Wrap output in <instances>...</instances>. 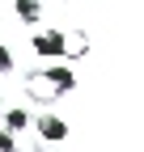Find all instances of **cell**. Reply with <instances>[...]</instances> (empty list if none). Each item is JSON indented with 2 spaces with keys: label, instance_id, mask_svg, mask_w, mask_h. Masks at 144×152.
<instances>
[{
  "label": "cell",
  "instance_id": "6da1fadb",
  "mask_svg": "<svg viewBox=\"0 0 144 152\" xmlns=\"http://www.w3.org/2000/svg\"><path fill=\"white\" fill-rule=\"evenodd\" d=\"M26 93H30L34 102H43V106H51L55 97H64V93L51 85V76H47V72H30V76H26Z\"/></svg>",
  "mask_w": 144,
  "mask_h": 152
},
{
  "label": "cell",
  "instance_id": "7a4b0ae2",
  "mask_svg": "<svg viewBox=\"0 0 144 152\" xmlns=\"http://www.w3.org/2000/svg\"><path fill=\"white\" fill-rule=\"evenodd\" d=\"M30 47L38 51V55H51V59H55V55H68V34H64V30L34 34V38H30Z\"/></svg>",
  "mask_w": 144,
  "mask_h": 152
},
{
  "label": "cell",
  "instance_id": "3957f363",
  "mask_svg": "<svg viewBox=\"0 0 144 152\" xmlns=\"http://www.w3.org/2000/svg\"><path fill=\"white\" fill-rule=\"evenodd\" d=\"M30 123L38 127V140H47V144H64L68 140V123L60 114H38V118H30Z\"/></svg>",
  "mask_w": 144,
  "mask_h": 152
},
{
  "label": "cell",
  "instance_id": "277c9868",
  "mask_svg": "<svg viewBox=\"0 0 144 152\" xmlns=\"http://www.w3.org/2000/svg\"><path fill=\"white\" fill-rule=\"evenodd\" d=\"M13 13H17V21L34 26V21L43 17V0H13Z\"/></svg>",
  "mask_w": 144,
  "mask_h": 152
},
{
  "label": "cell",
  "instance_id": "5b68a950",
  "mask_svg": "<svg viewBox=\"0 0 144 152\" xmlns=\"http://www.w3.org/2000/svg\"><path fill=\"white\" fill-rule=\"evenodd\" d=\"M47 76H51V85H55L60 93H72V89H76V76H72V68H47Z\"/></svg>",
  "mask_w": 144,
  "mask_h": 152
},
{
  "label": "cell",
  "instance_id": "8992f818",
  "mask_svg": "<svg viewBox=\"0 0 144 152\" xmlns=\"http://www.w3.org/2000/svg\"><path fill=\"white\" fill-rule=\"evenodd\" d=\"M26 127H30V110L13 106V110L4 114V131H13V135H17V131H26Z\"/></svg>",
  "mask_w": 144,
  "mask_h": 152
},
{
  "label": "cell",
  "instance_id": "52a82bcc",
  "mask_svg": "<svg viewBox=\"0 0 144 152\" xmlns=\"http://www.w3.org/2000/svg\"><path fill=\"white\" fill-rule=\"evenodd\" d=\"M0 72H13V51L0 42Z\"/></svg>",
  "mask_w": 144,
  "mask_h": 152
},
{
  "label": "cell",
  "instance_id": "ba28073f",
  "mask_svg": "<svg viewBox=\"0 0 144 152\" xmlns=\"http://www.w3.org/2000/svg\"><path fill=\"white\" fill-rule=\"evenodd\" d=\"M0 152H17V140H13V131H0Z\"/></svg>",
  "mask_w": 144,
  "mask_h": 152
}]
</instances>
